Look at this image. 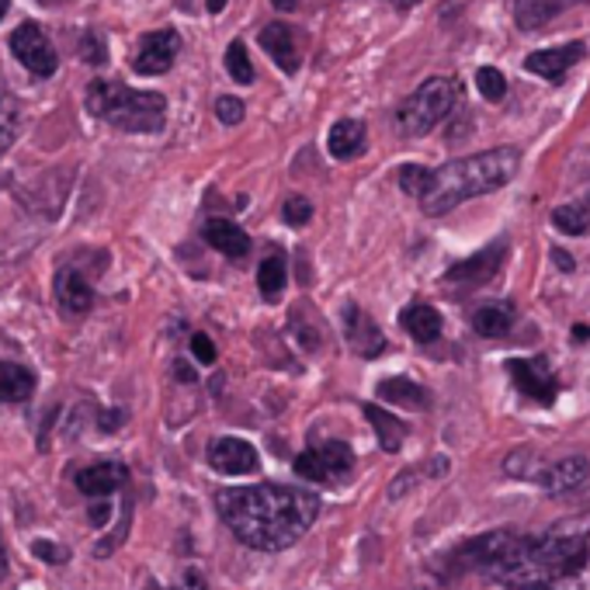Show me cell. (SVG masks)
Masks as SVG:
<instances>
[{
  "label": "cell",
  "instance_id": "1f68e13d",
  "mask_svg": "<svg viewBox=\"0 0 590 590\" xmlns=\"http://www.w3.org/2000/svg\"><path fill=\"white\" fill-rule=\"evenodd\" d=\"M281 219L289 226H306L313 219V202L302 199V194H292V199H285L281 205Z\"/></svg>",
  "mask_w": 590,
  "mask_h": 590
},
{
  "label": "cell",
  "instance_id": "f546056e",
  "mask_svg": "<svg viewBox=\"0 0 590 590\" xmlns=\"http://www.w3.org/2000/svg\"><path fill=\"white\" fill-rule=\"evenodd\" d=\"M226 74L237 84H254V63H250L247 46L240 39L229 42V49H226Z\"/></svg>",
  "mask_w": 590,
  "mask_h": 590
},
{
  "label": "cell",
  "instance_id": "cb8c5ba5",
  "mask_svg": "<svg viewBox=\"0 0 590 590\" xmlns=\"http://www.w3.org/2000/svg\"><path fill=\"white\" fill-rule=\"evenodd\" d=\"M403 327H406V334L414 337L417 344H431V341H438V337H441V316H438V310L414 302V306L403 310Z\"/></svg>",
  "mask_w": 590,
  "mask_h": 590
},
{
  "label": "cell",
  "instance_id": "4316f807",
  "mask_svg": "<svg viewBox=\"0 0 590 590\" xmlns=\"http://www.w3.org/2000/svg\"><path fill=\"white\" fill-rule=\"evenodd\" d=\"M552 226L566 237H580L590 229V205L587 202H569L552 212Z\"/></svg>",
  "mask_w": 590,
  "mask_h": 590
},
{
  "label": "cell",
  "instance_id": "9c48e42d",
  "mask_svg": "<svg viewBox=\"0 0 590 590\" xmlns=\"http://www.w3.org/2000/svg\"><path fill=\"white\" fill-rule=\"evenodd\" d=\"M11 52H14V60L35 77H52L60 66L57 46L49 42V35L35 22H25L11 32Z\"/></svg>",
  "mask_w": 590,
  "mask_h": 590
},
{
  "label": "cell",
  "instance_id": "44dd1931",
  "mask_svg": "<svg viewBox=\"0 0 590 590\" xmlns=\"http://www.w3.org/2000/svg\"><path fill=\"white\" fill-rule=\"evenodd\" d=\"M514 319H517L514 302H487V306H479L473 313L469 324L479 337H504L514 327Z\"/></svg>",
  "mask_w": 590,
  "mask_h": 590
},
{
  "label": "cell",
  "instance_id": "8fae6325",
  "mask_svg": "<svg viewBox=\"0 0 590 590\" xmlns=\"http://www.w3.org/2000/svg\"><path fill=\"white\" fill-rule=\"evenodd\" d=\"M177 52H181V35H177L174 28H156L150 35H142L133 70L139 77H160L174 66Z\"/></svg>",
  "mask_w": 590,
  "mask_h": 590
},
{
  "label": "cell",
  "instance_id": "d4e9b609",
  "mask_svg": "<svg viewBox=\"0 0 590 590\" xmlns=\"http://www.w3.org/2000/svg\"><path fill=\"white\" fill-rule=\"evenodd\" d=\"M365 417H368V424L375 427V435H379V444H382V452H400L403 449V438H406V427L392 417V414H386L382 406H375V403H365Z\"/></svg>",
  "mask_w": 590,
  "mask_h": 590
},
{
  "label": "cell",
  "instance_id": "74e56055",
  "mask_svg": "<svg viewBox=\"0 0 590 590\" xmlns=\"http://www.w3.org/2000/svg\"><path fill=\"white\" fill-rule=\"evenodd\" d=\"M552 261H556L563 272H574V261H569V254L566 250H552Z\"/></svg>",
  "mask_w": 590,
  "mask_h": 590
},
{
  "label": "cell",
  "instance_id": "7c38bea8",
  "mask_svg": "<svg viewBox=\"0 0 590 590\" xmlns=\"http://www.w3.org/2000/svg\"><path fill=\"white\" fill-rule=\"evenodd\" d=\"M209 466L223 476H250L258 473V449L243 438H216L209 444Z\"/></svg>",
  "mask_w": 590,
  "mask_h": 590
},
{
  "label": "cell",
  "instance_id": "e575fe53",
  "mask_svg": "<svg viewBox=\"0 0 590 590\" xmlns=\"http://www.w3.org/2000/svg\"><path fill=\"white\" fill-rule=\"evenodd\" d=\"M32 556H35V560H46V563H66V549H60L57 542L39 539V542H32Z\"/></svg>",
  "mask_w": 590,
  "mask_h": 590
},
{
  "label": "cell",
  "instance_id": "484cf974",
  "mask_svg": "<svg viewBox=\"0 0 590 590\" xmlns=\"http://www.w3.org/2000/svg\"><path fill=\"white\" fill-rule=\"evenodd\" d=\"M285 281H289V264H285L281 254H272V258H264L261 267H258V289L264 299H278L281 289H285Z\"/></svg>",
  "mask_w": 590,
  "mask_h": 590
},
{
  "label": "cell",
  "instance_id": "4dcf8cb0",
  "mask_svg": "<svg viewBox=\"0 0 590 590\" xmlns=\"http://www.w3.org/2000/svg\"><path fill=\"white\" fill-rule=\"evenodd\" d=\"M476 87H479V95L487 101H493V104L507 98V80L497 66H479L476 70Z\"/></svg>",
  "mask_w": 590,
  "mask_h": 590
},
{
  "label": "cell",
  "instance_id": "5bb4252c",
  "mask_svg": "<svg viewBox=\"0 0 590 590\" xmlns=\"http://www.w3.org/2000/svg\"><path fill=\"white\" fill-rule=\"evenodd\" d=\"M587 57V46L583 42H569V46H552V49H539L531 52L525 60V70L535 77H545V80H560L574 70L580 60Z\"/></svg>",
  "mask_w": 590,
  "mask_h": 590
},
{
  "label": "cell",
  "instance_id": "d590c367",
  "mask_svg": "<svg viewBox=\"0 0 590 590\" xmlns=\"http://www.w3.org/2000/svg\"><path fill=\"white\" fill-rule=\"evenodd\" d=\"M191 354L199 357V365H212V362H216V344H212L205 334H194L191 337Z\"/></svg>",
  "mask_w": 590,
  "mask_h": 590
},
{
  "label": "cell",
  "instance_id": "836d02e7",
  "mask_svg": "<svg viewBox=\"0 0 590 590\" xmlns=\"http://www.w3.org/2000/svg\"><path fill=\"white\" fill-rule=\"evenodd\" d=\"M80 52H84V63H91V66L104 63V42L98 39L95 32H84V35H80Z\"/></svg>",
  "mask_w": 590,
  "mask_h": 590
},
{
  "label": "cell",
  "instance_id": "ffe728a7",
  "mask_svg": "<svg viewBox=\"0 0 590 590\" xmlns=\"http://www.w3.org/2000/svg\"><path fill=\"white\" fill-rule=\"evenodd\" d=\"M574 4H577V0H517L514 22H517V28L535 32V28L549 25L552 17H560L566 8H574Z\"/></svg>",
  "mask_w": 590,
  "mask_h": 590
},
{
  "label": "cell",
  "instance_id": "ba28073f",
  "mask_svg": "<svg viewBox=\"0 0 590 590\" xmlns=\"http://www.w3.org/2000/svg\"><path fill=\"white\" fill-rule=\"evenodd\" d=\"M354 469V452L344 441H327L296 459V476L310 482H341Z\"/></svg>",
  "mask_w": 590,
  "mask_h": 590
},
{
  "label": "cell",
  "instance_id": "603a6c76",
  "mask_svg": "<svg viewBox=\"0 0 590 590\" xmlns=\"http://www.w3.org/2000/svg\"><path fill=\"white\" fill-rule=\"evenodd\" d=\"M35 392V372L17 362H0V403H25Z\"/></svg>",
  "mask_w": 590,
  "mask_h": 590
},
{
  "label": "cell",
  "instance_id": "6da1fadb",
  "mask_svg": "<svg viewBox=\"0 0 590 590\" xmlns=\"http://www.w3.org/2000/svg\"><path fill=\"white\" fill-rule=\"evenodd\" d=\"M452 566L500 590H590V514L563 517L542 535H479L459 545Z\"/></svg>",
  "mask_w": 590,
  "mask_h": 590
},
{
  "label": "cell",
  "instance_id": "8d00e7d4",
  "mask_svg": "<svg viewBox=\"0 0 590 590\" xmlns=\"http://www.w3.org/2000/svg\"><path fill=\"white\" fill-rule=\"evenodd\" d=\"M174 590H209V583H205V577H202V569L188 566L185 574H181V580L174 583Z\"/></svg>",
  "mask_w": 590,
  "mask_h": 590
},
{
  "label": "cell",
  "instance_id": "7402d4cb",
  "mask_svg": "<svg viewBox=\"0 0 590 590\" xmlns=\"http://www.w3.org/2000/svg\"><path fill=\"white\" fill-rule=\"evenodd\" d=\"M375 392H379V400H386L392 406H406V410H427V406H431L427 389L417 386L414 379H403V375H397V379H382Z\"/></svg>",
  "mask_w": 590,
  "mask_h": 590
},
{
  "label": "cell",
  "instance_id": "5b68a950",
  "mask_svg": "<svg viewBox=\"0 0 590 590\" xmlns=\"http://www.w3.org/2000/svg\"><path fill=\"white\" fill-rule=\"evenodd\" d=\"M455 101H459L455 80H449V77L424 80L417 91L400 104L397 129H400L403 136H410V139H414V136H427V133L435 129V125H441L444 118L452 115Z\"/></svg>",
  "mask_w": 590,
  "mask_h": 590
},
{
  "label": "cell",
  "instance_id": "f1b7e54d",
  "mask_svg": "<svg viewBox=\"0 0 590 590\" xmlns=\"http://www.w3.org/2000/svg\"><path fill=\"white\" fill-rule=\"evenodd\" d=\"M22 133V109H17V101L0 95V153L11 150V142Z\"/></svg>",
  "mask_w": 590,
  "mask_h": 590
},
{
  "label": "cell",
  "instance_id": "b9f144b4",
  "mask_svg": "<svg viewBox=\"0 0 590 590\" xmlns=\"http://www.w3.org/2000/svg\"><path fill=\"white\" fill-rule=\"evenodd\" d=\"M8 11H11V0H0V22L8 17Z\"/></svg>",
  "mask_w": 590,
  "mask_h": 590
},
{
  "label": "cell",
  "instance_id": "52a82bcc",
  "mask_svg": "<svg viewBox=\"0 0 590 590\" xmlns=\"http://www.w3.org/2000/svg\"><path fill=\"white\" fill-rule=\"evenodd\" d=\"M504 258H507V243L497 240V243H490V247H482L479 254L459 261L455 267H449V272H444V278H441L444 292L466 296V292L482 289V285H490V281L500 275V267H504Z\"/></svg>",
  "mask_w": 590,
  "mask_h": 590
},
{
  "label": "cell",
  "instance_id": "2e32d148",
  "mask_svg": "<svg viewBox=\"0 0 590 590\" xmlns=\"http://www.w3.org/2000/svg\"><path fill=\"white\" fill-rule=\"evenodd\" d=\"M57 302L66 316H84L95 310V289L84 281L74 267H60L57 272Z\"/></svg>",
  "mask_w": 590,
  "mask_h": 590
},
{
  "label": "cell",
  "instance_id": "30bf717a",
  "mask_svg": "<svg viewBox=\"0 0 590 590\" xmlns=\"http://www.w3.org/2000/svg\"><path fill=\"white\" fill-rule=\"evenodd\" d=\"M507 372H511L514 386L522 389L528 400L542 403V406H549L552 400H556L560 379H556V372H552L549 357H542V354L539 357H511Z\"/></svg>",
  "mask_w": 590,
  "mask_h": 590
},
{
  "label": "cell",
  "instance_id": "8992f818",
  "mask_svg": "<svg viewBox=\"0 0 590 590\" xmlns=\"http://www.w3.org/2000/svg\"><path fill=\"white\" fill-rule=\"evenodd\" d=\"M535 459L528 449H517L507 459V473L517 479H535L545 493L560 497V493H577L583 482L590 479V462L583 455H569L560 462H545V466H535Z\"/></svg>",
  "mask_w": 590,
  "mask_h": 590
},
{
  "label": "cell",
  "instance_id": "3957f363",
  "mask_svg": "<svg viewBox=\"0 0 590 590\" xmlns=\"http://www.w3.org/2000/svg\"><path fill=\"white\" fill-rule=\"evenodd\" d=\"M517 167H522V153L514 147H497L487 153L452 160V164L435 171V185L420 199V209L427 216H444V212L459 209L462 202L504 188L517 174Z\"/></svg>",
  "mask_w": 590,
  "mask_h": 590
},
{
  "label": "cell",
  "instance_id": "e0dca14e",
  "mask_svg": "<svg viewBox=\"0 0 590 590\" xmlns=\"http://www.w3.org/2000/svg\"><path fill=\"white\" fill-rule=\"evenodd\" d=\"M261 49L285 70V74H296L299 70V46H296V32L289 25H281V22L264 25Z\"/></svg>",
  "mask_w": 590,
  "mask_h": 590
},
{
  "label": "cell",
  "instance_id": "9a60e30c",
  "mask_svg": "<svg viewBox=\"0 0 590 590\" xmlns=\"http://www.w3.org/2000/svg\"><path fill=\"white\" fill-rule=\"evenodd\" d=\"M74 482L84 497H112L129 482V469L122 462H95V466L80 469Z\"/></svg>",
  "mask_w": 590,
  "mask_h": 590
},
{
  "label": "cell",
  "instance_id": "4fadbf2b",
  "mask_svg": "<svg viewBox=\"0 0 590 590\" xmlns=\"http://www.w3.org/2000/svg\"><path fill=\"white\" fill-rule=\"evenodd\" d=\"M341 324H344V341L357 357H379L386 351V337H382L379 324H375L362 306L348 302Z\"/></svg>",
  "mask_w": 590,
  "mask_h": 590
},
{
  "label": "cell",
  "instance_id": "d6a6232c",
  "mask_svg": "<svg viewBox=\"0 0 590 590\" xmlns=\"http://www.w3.org/2000/svg\"><path fill=\"white\" fill-rule=\"evenodd\" d=\"M216 115H219V122H223V125H240V122H243V115H247V109H243V101H240V98L226 95V98H219V101H216Z\"/></svg>",
  "mask_w": 590,
  "mask_h": 590
},
{
  "label": "cell",
  "instance_id": "60d3db41",
  "mask_svg": "<svg viewBox=\"0 0 590 590\" xmlns=\"http://www.w3.org/2000/svg\"><path fill=\"white\" fill-rule=\"evenodd\" d=\"M205 8H209L212 14H223V8H226V0H205Z\"/></svg>",
  "mask_w": 590,
  "mask_h": 590
},
{
  "label": "cell",
  "instance_id": "277c9868",
  "mask_svg": "<svg viewBox=\"0 0 590 590\" xmlns=\"http://www.w3.org/2000/svg\"><path fill=\"white\" fill-rule=\"evenodd\" d=\"M87 112L95 118L115 125L122 133H160L167 122V101L156 91H133L112 80L87 84L84 95Z\"/></svg>",
  "mask_w": 590,
  "mask_h": 590
},
{
  "label": "cell",
  "instance_id": "ee69618b",
  "mask_svg": "<svg viewBox=\"0 0 590 590\" xmlns=\"http://www.w3.org/2000/svg\"><path fill=\"white\" fill-rule=\"evenodd\" d=\"M392 4H397V8H410V4H414V0H392Z\"/></svg>",
  "mask_w": 590,
  "mask_h": 590
},
{
  "label": "cell",
  "instance_id": "7a4b0ae2",
  "mask_svg": "<svg viewBox=\"0 0 590 590\" xmlns=\"http://www.w3.org/2000/svg\"><path fill=\"white\" fill-rule=\"evenodd\" d=\"M216 507L226 528L258 552H281L296 545L319 517V497L313 490L258 482L216 493Z\"/></svg>",
  "mask_w": 590,
  "mask_h": 590
},
{
  "label": "cell",
  "instance_id": "83f0119b",
  "mask_svg": "<svg viewBox=\"0 0 590 590\" xmlns=\"http://www.w3.org/2000/svg\"><path fill=\"white\" fill-rule=\"evenodd\" d=\"M397 181H400V188L406 191V194H414V199L420 202L427 191H431V185H435V171L431 167H420V164H403L400 171H397Z\"/></svg>",
  "mask_w": 590,
  "mask_h": 590
},
{
  "label": "cell",
  "instance_id": "d6986e66",
  "mask_svg": "<svg viewBox=\"0 0 590 590\" xmlns=\"http://www.w3.org/2000/svg\"><path fill=\"white\" fill-rule=\"evenodd\" d=\"M365 122L357 118H341L330 125V136H327V147H330V156L334 160H354L357 153L365 150Z\"/></svg>",
  "mask_w": 590,
  "mask_h": 590
},
{
  "label": "cell",
  "instance_id": "ac0fdd59",
  "mask_svg": "<svg viewBox=\"0 0 590 590\" xmlns=\"http://www.w3.org/2000/svg\"><path fill=\"white\" fill-rule=\"evenodd\" d=\"M202 237L212 250H219V254H226L229 261H243L250 254V237L243 234V229L237 223H226V219H209Z\"/></svg>",
  "mask_w": 590,
  "mask_h": 590
},
{
  "label": "cell",
  "instance_id": "ab89813d",
  "mask_svg": "<svg viewBox=\"0 0 590 590\" xmlns=\"http://www.w3.org/2000/svg\"><path fill=\"white\" fill-rule=\"evenodd\" d=\"M174 372H177V379H181V382H194V372H191L185 362H177V368H174Z\"/></svg>",
  "mask_w": 590,
  "mask_h": 590
},
{
  "label": "cell",
  "instance_id": "7bdbcfd3",
  "mask_svg": "<svg viewBox=\"0 0 590 590\" xmlns=\"http://www.w3.org/2000/svg\"><path fill=\"white\" fill-rule=\"evenodd\" d=\"M574 334H577V341H590V330H583V327H577Z\"/></svg>",
  "mask_w": 590,
  "mask_h": 590
},
{
  "label": "cell",
  "instance_id": "f35d334b",
  "mask_svg": "<svg viewBox=\"0 0 590 590\" xmlns=\"http://www.w3.org/2000/svg\"><path fill=\"white\" fill-rule=\"evenodd\" d=\"M8 577V549H4V531H0V580Z\"/></svg>",
  "mask_w": 590,
  "mask_h": 590
}]
</instances>
